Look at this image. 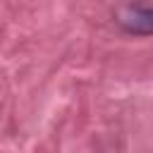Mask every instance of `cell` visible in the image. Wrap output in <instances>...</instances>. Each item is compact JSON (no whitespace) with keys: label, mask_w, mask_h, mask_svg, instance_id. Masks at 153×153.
<instances>
[{"label":"cell","mask_w":153,"mask_h":153,"mask_svg":"<svg viewBox=\"0 0 153 153\" xmlns=\"http://www.w3.org/2000/svg\"><path fill=\"white\" fill-rule=\"evenodd\" d=\"M115 22L127 33L148 36L151 26H153V12H151V7H143V5H122L115 12Z\"/></svg>","instance_id":"1"}]
</instances>
